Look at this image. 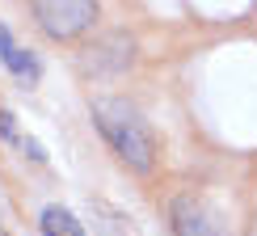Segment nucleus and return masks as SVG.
Listing matches in <instances>:
<instances>
[{"instance_id": "5", "label": "nucleus", "mask_w": 257, "mask_h": 236, "mask_svg": "<svg viewBox=\"0 0 257 236\" xmlns=\"http://www.w3.org/2000/svg\"><path fill=\"white\" fill-rule=\"evenodd\" d=\"M42 236H84V228L68 207H47L42 211Z\"/></svg>"}, {"instance_id": "6", "label": "nucleus", "mask_w": 257, "mask_h": 236, "mask_svg": "<svg viewBox=\"0 0 257 236\" xmlns=\"http://www.w3.org/2000/svg\"><path fill=\"white\" fill-rule=\"evenodd\" d=\"M0 236H5V232H0Z\"/></svg>"}, {"instance_id": "3", "label": "nucleus", "mask_w": 257, "mask_h": 236, "mask_svg": "<svg viewBox=\"0 0 257 236\" xmlns=\"http://www.w3.org/2000/svg\"><path fill=\"white\" fill-rule=\"evenodd\" d=\"M169 223H173L177 236H228L223 219L194 194H177L173 207H169Z\"/></svg>"}, {"instance_id": "4", "label": "nucleus", "mask_w": 257, "mask_h": 236, "mask_svg": "<svg viewBox=\"0 0 257 236\" xmlns=\"http://www.w3.org/2000/svg\"><path fill=\"white\" fill-rule=\"evenodd\" d=\"M0 63H5L13 76H21L26 84H34V80H38V59L30 55V51H21L17 42L9 38V30H5V26H0Z\"/></svg>"}, {"instance_id": "1", "label": "nucleus", "mask_w": 257, "mask_h": 236, "mask_svg": "<svg viewBox=\"0 0 257 236\" xmlns=\"http://www.w3.org/2000/svg\"><path fill=\"white\" fill-rule=\"evenodd\" d=\"M93 123H97V131L110 139V148L135 173H148L156 165V135L148 131V123L131 105H122L114 97H101V101H93Z\"/></svg>"}, {"instance_id": "2", "label": "nucleus", "mask_w": 257, "mask_h": 236, "mask_svg": "<svg viewBox=\"0 0 257 236\" xmlns=\"http://www.w3.org/2000/svg\"><path fill=\"white\" fill-rule=\"evenodd\" d=\"M34 17L51 38H76L93 26L97 0H34Z\"/></svg>"}]
</instances>
